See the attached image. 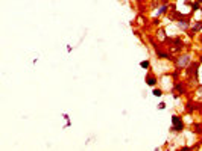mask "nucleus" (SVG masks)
Returning a JSON list of instances; mask_svg holds the SVG:
<instances>
[{
    "label": "nucleus",
    "mask_w": 202,
    "mask_h": 151,
    "mask_svg": "<svg viewBox=\"0 0 202 151\" xmlns=\"http://www.w3.org/2000/svg\"><path fill=\"white\" fill-rule=\"evenodd\" d=\"M158 109H160V110H164V109H166V103H164V101H161L160 104H158Z\"/></svg>",
    "instance_id": "obj_14"
},
{
    "label": "nucleus",
    "mask_w": 202,
    "mask_h": 151,
    "mask_svg": "<svg viewBox=\"0 0 202 151\" xmlns=\"http://www.w3.org/2000/svg\"><path fill=\"white\" fill-rule=\"evenodd\" d=\"M199 62H201V64H202V53H201V55H199V59H198Z\"/></svg>",
    "instance_id": "obj_19"
},
{
    "label": "nucleus",
    "mask_w": 202,
    "mask_h": 151,
    "mask_svg": "<svg viewBox=\"0 0 202 151\" xmlns=\"http://www.w3.org/2000/svg\"><path fill=\"white\" fill-rule=\"evenodd\" d=\"M198 2H199V3H202V0H198Z\"/></svg>",
    "instance_id": "obj_21"
},
{
    "label": "nucleus",
    "mask_w": 202,
    "mask_h": 151,
    "mask_svg": "<svg viewBox=\"0 0 202 151\" xmlns=\"http://www.w3.org/2000/svg\"><path fill=\"white\" fill-rule=\"evenodd\" d=\"M173 92H176V94H181V95H184V94H187V85H186V82H175V85H173Z\"/></svg>",
    "instance_id": "obj_7"
},
{
    "label": "nucleus",
    "mask_w": 202,
    "mask_h": 151,
    "mask_svg": "<svg viewBox=\"0 0 202 151\" xmlns=\"http://www.w3.org/2000/svg\"><path fill=\"white\" fill-rule=\"evenodd\" d=\"M196 94H198L199 97H202V85H199V86H198V89H196Z\"/></svg>",
    "instance_id": "obj_15"
},
{
    "label": "nucleus",
    "mask_w": 202,
    "mask_h": 151,
    "mask_svg": "<svg viewBox=\"0 0 202 151\" xmlns=\"http://www.w3.org/2000/svg\"><path fill=\"white\" fill-rule=\"evenodd\" d=\"M202 30V20H196L195 23H193V26L187 30V33H188V37L190 38H195L196 37V33H199Z\"/></svg>",
    "instance_id": "obj_6"
},
{
    "label": "nucleus",
    "mask_w": 202,
    "mask_h": 151,
    "mask_svg": "<svg viewBox=\"0 0 202 151\" xmlns=\"http://www.w3.org/2000/svg\"><path fill=\"white\" fill-rule=\"evenodd\" d=\"M199 67H201V62L199 60H195V62H190V64L187 65V70H186V76L188 79H195V80L198 82L199 79Z\"/></svg>",
    "instance_id": "obj_3"
},
{
    "label": "nucleus",
    "mask_w": 202,
    "mask_h": 151,
    "mask_svg": "<svg viewBox=\"0 0 202 151\" xmlns=\"http://www.w3.org/2000/svg\"><path fill=\"white\" fill-rule=\"evenodd\" d=\"M144 83H146L147 86H151V88L158 86V76L152 71V68L147 70V73H146V76H144Z\"/></svg>",
    "instance_id": "obj_5"
},
{
    "label": "nucleus",
    "mask_w": 202,
    "mask_h": 151,
    "mask_svg": "<svg viewBox=\"0 0 202 151\" xmlns=\"http://www.w3.org/2000/svg\"><path fill=\"white\" fill-rule=\"evenodd\" d=\"M140 67H142L143 70H151L152 67H151V60H149V59H144V60H142V62H140Z\"/></svg>",
    "instance_id": "obj_11"
},
{
    "label": "nucleus",
    "mask_w": 202,
    "mask_h": 151,
    "mask_svg": "<svg viewBox=\"0 0 202 151\" xmlns=\"http://www.w3.org/2000/svg\"><path fill=\"white\" fill-rule=\"evenodd\" d=\"M163 94H164V92H163L161 88H158V86L152 88V95H154V97H161Z\"/></svg>",
    "instance_id": "obj_13"
},
{
    "label": "nucleus",
    "mask_w": 202,
    "mask_h": 151,
    "mask_svg": "<svg viewBox=\"0 0 202 151\" xmlns=\"http://www.w3.org/2000/svg\"><path fill=\"white\" fill-rule=\"evenodd\" d=\"M170 42H172L173 48L176 50V51H179V50H182V48H184V42H182V39H181V38H175V39H170Z\"/></svg>",
    "instance_id": "obj_9"
},
{
    "label": "nucleus",
    "mask_w": 202,
    "mask_h": 151,
    "mask_svg": "<svg viewBox=\"0 0 202 151\" xmlns=\"http://www.w3.org/2000/svg\"><path fill=\"white\" fill-rule=\"evenodd\" d=\"M173 64L176 70H182V68H187V65L191 62V55L190 53H182V55H178L173 58Z\"/></svg>",
    "instance_id": "obj_1"
},
{
    "label": "nucleus",
    "mask_w": 202,
    "mask_h": 151,
    "mask_svg": "<svg viewBox=\"0 0 202 151\" xmlns=\"http://www.w3.org/2000/svg\"><path fill=\"white\" fill-rule=\"evenodd\" d=\"M201 5H202V3H199L198 0H195V2L191 3V11H190V12H191V14H195L196 11H199V9H201Z\"/></svg>",
    "instance_id": "obj_12"
},
{
    "label": "nucleus",
    "mask_w": 202,
    "mask_h": 151,
    "mask_svg": "<svg viewBox=\"0 0 202 151\" xmlns=\"http://www.w3.org/2000/svg\"><path fill=\"white\" fill-rule=\"evenodd\" d=\"M199 11H201V12H202V5H201V9H199Z\"/></svg>",
    "instance_id": "obj_20"
},
{
    "label": "nucleus",
    "mask_w": 202,
    "mask_h": 151,
    "mask_svg": "<svg viewBox=\"0 0 202 151\" xmlns=\"http://www.w3.org/2000/svg\"><path fill=\"white\" fill-rule=\"evenodd\" d=\"M179 150H181V151H191V150H193V147H181Z\"/></svg>",
    "instance_id": "obj_16"
},
{
    "label": "nucleus",
    "mask_w": 202,
    "mask_h": 151,
    "mask_svg": "<svg viewBox=\"0 0 202 151\" xmlns=\"http://www.w3.org/2000/svg\"><path fill=\"white\" fill-rule=\"evenodd\" d=\"M72 50H73V47H72V46H67V51H68V53L72 51Z\"/></svg>",
    "instance_id": "obj_18"
},
{
    "label": "nucleus",
    "mask_w": 202,
    "mask_h": 151,
    "mask_svg": "<svg viewBox=\"0 0 202 151\" xmlns=\"http://www.w3.org/2000/svg\"><path fill=\"white\" fill-rule=\"evenodd\" d=\"M169 11V5L167 3H164L163 6H160V9H158V12H156V17H161V15H164L166 12Z\"/></svg>",
    "instance_id": "obj_10"
},
{
    "label": "nucleus",
    "mask_w": 202,
    "mask_h": 151,
    "mask_svg": "<svg viewBox=\"0 0 202 151\" xmlns=\"http://www.w3.org/2000/svg\"><path fill=\"white\" fill-rule=\"evenodd\" d=\"M193 14L190 12L188 15H179V18L176 20V26L181 29V30H184V32H187L190 27H191V21H190V17H191Z\"/></svg>",
    "instance_id": "obj_4"
},
{
    "label": "nucleus",
    "mask_w": 202,
    "mask_h": 151,
    "mask_svg": "<svg viewBox=\"0 0 202 151\" xmlns=\"http://www.w3.org/2000/svg\"><path fill=\"white\" fill-rule=\"evenodd\" d=\"M167 2H173V0H167Z\"/></svg>",
    "instance_id": "obj_22"
},
{
    "label": "nucleus",
    "mask_w": 202,
    "mask_h": 151,
    "mask_svg": "<svg viewBox=\"0 0 202 151\" xmlns=\"http://www.w3.org/2000/svg\"><path fill=\"white\" fill-rule=\"evenodd\" d=\"M155 53H156V58L161 59V60H173V58L170 56L169 51H164V50H160V48H155Z\"/></svg>",
    "instance_id": "obj_8"
},
{
    "label": "nucleus",
    "mask_w": 202,
    "mask_h": 151,
    "mask_svg": "<svg viewBox=\"0 0 202 151\" xmlns=\"http://www.w3.org/2000/svg\"><path fill=\"white\" fill-rule=\"evenodd\" d=\"M198 39H199V44L202 46V33H199V38H198Z\"/></svg>",
    "instance_id": "obj_17"
},
{
    "label": "nucleus",
    "mask_w": 202,
    "mask_h": 151,
    "mask_svg": "<svg viewBox=\"0 0 202 151\" xmlns=\"http://www.w3.org/2000/svg\"><path fill=\"white\" fill-rule=\"evenodd\" d=\"M184 129H186V124H184V119L179 117L178 113L172 115V126H170V133H181Z\"/></svg>",
    "instance_id": "obj_2"
}]
</instances>
